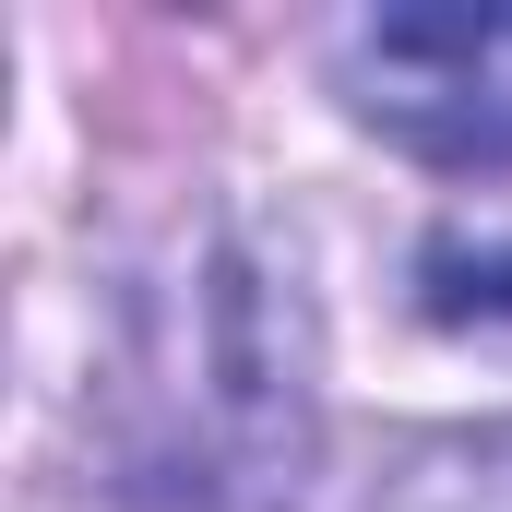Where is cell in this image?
<instances>
[{
	"mask_svg": "<svg viewBox=\"0 0 512 512\" xmlns=\"http://www.w3.org/2000/svg\"><path fill=\"white\" fill-rule=\"evenodd\" d=\"M346 96L358 120L393 131L405 155L441 167H512V0H429V12H370L346 36Z\"/></svg>",
	"mask_w": 512,
	"mask_h": 512,
	"instance_id": "obj_1",
	"label": "cell"
},
{
	"mask_svg": "<svg viewBox=\"0 0 512 512\" xmlns=\"http://www.w3.org/2000/svg\"><path fill=\"white\" fill-rule=\"evenodd\" d=\"M465 512H512V441H489V453L465 465Z\"/></svg>",
	"mask_w": 512,
	"mask_h": 512,
	"instance_id": "obj_2",
	"label": "cell"
}]
</instances>
